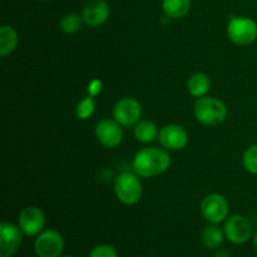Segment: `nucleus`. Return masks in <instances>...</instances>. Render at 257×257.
I'll return each instance as SVG.
<instances>
[{"label": "nucleus", "mask_w": 257, "mask_h": 257, "mask_svg": "<svg viewBox=\"0 0 257 257\" xmlns=\"http://www.w3.org/2000/svg\"><path fill=\"white\" fill-rule=\"evenodd\" d=\"M171 157L162 148H142L135 155L132 168L137 176L142 178H152L162 175L170 168Z\"/></svg>", "instance_id": "1"}, {"label": "nucleus", "mask_w": 257, "mask_h": 257, "mask_svg": "<svg viewBox=\"0 0 257 257\" xmlns=\"http://www.w3.org/2000/svg\"><path fill=\"white\" fill-rule=\"evenodd\" d=\"M195 117L201 124L215 125L221 124L227 117V108L225 103L213 97H201L197 98L193 105Z\"/></svg>", "instance_id": "2"}, {"label": "nucleus", "mask_w": 257, "mask_h": 257, "mask_svg": "<svg viewBox=\"0 0 257 257\" xmlns=\"http://www.w3.org/2000/svg\"><path fill=\"white\" fill-rule=\"evenodd\" d=\"M114 192L123 205L133 206L138 203L143 193L140 176L132 172L119 173L114 180Z\"/></svg>", "instance_id": "3"}, {"label": "nucleus", "mask_w": 257, "mask_h": 257, "mask_svg": "<svg viewBox=\"0 0 257 257\" xmlns=\"http://www.w3.org/2000/svg\"><path fill=\"white\" fill-rule=\"evenodd\" d=\"M227 37L233 44L246 47L257 39V24L247 17H236L227 25Z\"/></svg>", "instance_id": "4"}, {"label": "nucleus", "mask_w": 257, "mask_h": 257, "mask_svg": "<svg viewBox=\"0 0 257 257\" xmlns=\"http://www.w3.org/2000/svg\"><path fill=\"white\" fill-rule=\"evenodd\" d=\"M64 250L63 236L55 230H45L37 236L34 251L38 257H60Z\"/></svg>", "instance_id": "5"}, {"label": "nucleus", "mask_w": 257, "mask_h": 257, "mask_svg": "<svg viewBox=\"0 0 257 257\" xmlns=\"http://www.w3.org/2000/svg\"><path fill=\"white\" fill-rule=\"evenodd\" d=\"M141 114H142V105L135 98H122L113 107V118L122 127L137 124L140 122Z\"/></svg>", "instance_id": "6"}, {"label": "nucleus", "mask_w": 257, "mask_h": 257, "mask_svg": "<svg viewBox=\"0 0 257 257\" xmlns=\"http://www.w3.org/2000/svg\"><path fill=\"white\" fill-rule=\"evenodd\" d=\"M18 226L28 237H37L44 231L45 216L44 212L37 206H28L23 208L18 218Z\"/></svg>", "instance_id": "7"}, {"label": "nucleus", "mask_w": 257, "mask_h": 257, "mask_svg": "<svg viewBox=\"0 0 257 257\" xmlns=\"http://www.w3.org/2000/svg\"><path fill=\"white\" fill-rule=\"evenodd\" d=\"M223 232H225V237L231 243L243 245L252 236V225L245 216L233 215L226 221Z\"/></svg>", "instance_id": "8"}, {"label": "nucleus", "mask_w": 257, "mask_h": 257, "mask_svg": "<svg viewBox=\"0 0 257 257\" xmlns=\"http://www.w3.org/2000/svg\"><path fill=\"white\" fill-rule=\"evenodd\" d=\"M201 213L210 223H221L228 215L227 200L218 193H210L201 202Z\"/></svg>", "instance_id": "9"}, {"label": "nucleus", "mask_w": 257, "mask_h": 257, "mask_svg": "<svg viewBox=\"0 0 257 257\" xmlns=\"http://www.w3.org/2000/svg\"><path fill=\"white\" fill-rule=\"evenodd\" d=\"M95 138L105 148H115L122 143L123 130L122 125L113 118H104L95 124Z\"/></svg>", "instance_id": "10"}, {"label": "nucleus", "mask_w": 257, "mask_h": 257, "mask_svg": "<svg viewBox=\"0 0 257 257\" xmlns=\"http://www.w3.org/2000/svg\"><path fill=\"white\" fill-rule=\"evenodd\" d=\"M23 231L10 222L0 223V257H12L19 250L23 241Z\"/></svg>", "instance_id": "11"}, {"label": "nucleus", "mask_w": 257, "mask_h": 257, "mask_svg": "<svg viewBox=\"0 0 257 257\" xmlns=\"http://www.w3.org/2000/svg\"><path fill=\"white\" fill-rule=\"evenodd\" d=\"M158 142L165 150L181 151L187 146L188 133L182 125H163L158 133Z\"/></svg>", "instance_id": "12"}, {"label": "nucleus", "mask_w": 257, "mask_h": 257, "mask_svg": "<svg viewBox=\"0 0 257 257\" xmlns=\"http://www.w3.org/2000/svg\"><path fill=\"white\" fill-rule=\"evenodd\" d=\"M109 5L105 0H89L83 7V22L90 28L102 27L109 18Z\"/></svg>", "instance_id": "13"}, {"label": "nucleus", "mask_w": 257, "mask_h": 257, "mask_svg": "<svg viewBox=\"0 0 257 257\" xmlns=\"http://www.w3.org/2000/svg\"><path fill=\"white\" fill-rule=\"evenodd\" d=\"M211 80L207 74L202 72H197L191 75L187 80V89L192 97L201 98L205 97L210 90Z\"/></svg>", "instance_id": "14"}, {"label": "nucleus", "mask_w": 257, "mask_h": 257, "mask_svg": "<svg viewBox=\"0 0 257 257\" xmlns=\"http://www.w3.org/2000/svg\"><path fill=\"white\" fill-rule=\"evenodd\" d=\"M162 9L170 19H182L190 13L191 0H162Z\"/></svg>", "instance_id": "15"}, {"label": "nucleus", "mask_w": 257, "mask_h": 257, "mask_svg": "<svg viewBox=\"0 0 257 257\" xmlns=\"http://www.w3.org/2000/svg\"><path fill=\"white\" fill-rule=\"evenodd\" d=\"M18 33L10 25H3L0 28V55L8 57L18 47Z\"/></svg>", "instance_id": "16"}, {"label": "nucleus", "mask_w": 257, "mask_h": 257, "mask_svg": "<svg viewBox=\"0 0 257 257\" xmlns=\"http://www.w3.org/2000/svg\"><path fill=\"white\" fill-rule=\"evenodd\" d=\"M225 238V232L215 223L206 226L201 233V241L202 245L208 250H216L220 247Z\"/></svg>", "instance_id": "17"}, {"label": "nucleus", "mask_w": 257, "mask_h": 257, "mask_svg": "<svg viewBox=\"0 0 257 257\" xmlns=\"http://www.w3.org/2000/svg\"><path fill=\"white\" fill-rule=\"evenodd\" d=\"M133 133H135V138L141 143H151L158 138V131L157 125L155 124L151 120H140L137 124L135 125V130H133Z\"/></svg>", "instance_id": "18"}, {"label": "nucleus", "mask_w": 257, "mask_h": 257, "mask_svg": "<svg viewBox=\"0 0 257 257\" xmlns=\"http://www.w3.org/2000/svg\"><path fill=\"white\" fill-rule=\"evenodd\" d=\"M82 15H78L75 13H67L64 17L60 19L59 27L67 34H74V33L79 32L83 24Z\"/></svg>", "instance_id": "19"}, {"label": "nucleus", "mask_w": 257, "mask_h": 257, "mask_svg": "<svg viewBox=\"0 0 257 257\" xmlns=\"http://www.w3.org/2000/svg\"><path fill=\"white\" fill-rule=\"evenodd\" d=\"M95 112V102H94V97H85L84 99L80 100L79 103L77 104V108H75V114L79 119L85 120L93 115V113Z\"/></svg>", "instance_id": "20"}, {"label": "nucleus", "mask_w": 257, "mask_h": 257, "mask_svg": "<svg viewBox=\"0 0 257 257\" xmlns=\"http://www.w3.org/2000/svg\"><path fill=\"white\" fill-rule=\"evenodd\" d=\"M242 165L251 175L257 176V145H252L245 151L242 156Z\"/></svg>", "instance_id": "21"}, {"label": "nucleus", "mask_w": 257, "mask_h": 257, "mask_svg": "<svg viewBox=\"0 0 257 257\" xmlns=\"http://www.w3.org/2000/svg\"><path fill=\"white\" fill-rule=\"evenodd\" d=\"M89 257H118V252L114 248V246L103 243V245L95 246L90 251Z\"/></svg>", "instance_id": "22"}, {"label": "nucleus", "mask_w": 257, "mask_h": 257, "mask_svg": "<svg viewBox=\"0 0 257 257\" xmlns=\"http://www.w3.org/2000/svg\"><path fill=\"white\" fill-rule=\"evenodd\" d=\"M102 88L103 83L100 82L99 79H93L92 82H89V84H88V95H90V97H97V95L102 92Z\"/></svg>", "instance_id": "23"}, {"label": "nucleus", "mask_w": 257, "mask_h": 257, "mask_svg": "<svg viewBox=\"0 0 257 257\" xmlns=\"http://www.w3.org/2000/svg\"><path fill=\"white\" fill-rule=\"evenodd\" d=\"M215 257H230V255L226 250H220L215 253Z\"/></svg>", "instance_id": "24"}, {"label": "nucleus", "mask_w": 257, "mask_h": 257, "mask_svg": "<svg viewBox=\"0 0 257 257\" xmlns=\"http://www.w3.org/2000/svg\"><path fill=\"white\" fill-rule=\"evenodd\" d=\"M253 248H255V251L257 253V232L253 235Z\"/></svg>", "instance_id": "25"}, {"label": "nucleus", "mask_w": 257, "mask_h": 257, "mask_svg": "<svg viewBox=\"0 0 257 257\" xmlns=\"http://www.w3.org/2000/svg\"><path fill=\"white\" fill-rule=\"evenodd\" d=\"M60 257H75V256H60Z\"/></svg>", "instance_id": "26"}, {"label": "nucleus", "mask_w": 257, "mask_h": 257, "mask_svg": "<svg viewBox=\"0 0 257 257\" xmlns=\"http://www.w3.org/2000/svg\"><path fill=\"white\" fill-rule=\"evenodd\" d=\"M42 2H50V0H42Z\"/></svg>", "instance_id": "27"}]
</instances>
